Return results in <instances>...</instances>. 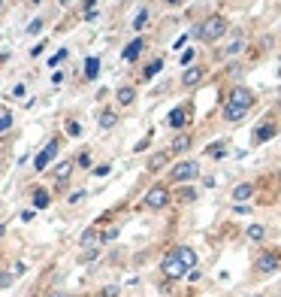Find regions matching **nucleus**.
I'll use <instances>...</instances> for the list:
<instances>
[{"label":"nucleus","mask_w":281,"mask_h":297,"mask_svg":"<svg viewBox=\"0 0 281 297\" xmlns=\"http://www.w3.org/2000/svg\"><path fill=\"white\" fill-rule=\"evenodd\" d=\"M254 103H257V97L248 85H233L230 94H227V103H224V118L227 121H242L254 109Z\"/></svg>","instance_id":"nucleus-1"},{"label":"nucleus","mask_w":281,"mask_h":297,"mask_svg":"<svg viewBox=\"0 0 281 297\" xmlns=\"http://www.w3.org/2000/svg\"><path fill=\"white\" fill-rule=\"evenodd\" d=\"M227 30H230V25H227L224 15H209V19H203L194 27V37H200L203 43H218Z\"/></svg>","instance_id":"nucleus-2"},{"label":"nucleus","mask_w":281,"mask_h":297,"mask_svg":"<svg viewBox=\"0 0 281 297\" xmlns=\"http://www.w3.org/2000/svg\"><path fill=\"white\" fill-rule=\"evenodd\" d=\"M161 273H164L166 279H182L185 273H190V270L185 267V261H182L179 249H172V252L164 255V261H161Z\"/></svg>","instance_id":"nucleus-3"},{"label":"nucleus","mask_w":281,"mask_h":297,"mask_svg":"<svg viewBox=\"0 0 281 297\" xmlns=\"http://www.w3.org/2000/svg\"><path fill=\"white\" fill-rule=\"evenodd\" d=\"M200 176V164L197 161H179V164H175L172 170H169V179L172 182H179V185H187V182H194Z\"/></svg>","instance_id":"nucleus-4"},{"label":"nucleus","mask_w":281,"mask_h":297,"mask_svg":"<svg viewBox=\"0 0 281 297\" xmlns=\"http://www.w3.org/2000/svg\"><path fill=\"white\" fill-rule=\"evenodd\" d=\"M58 152H61V139H58V136H51L48 143L43 146V152H37V158H33V170H37V173H43V170H46L51 161L58 158Z\"/></svg>","instance_id":"nucleus-5"},{"label":"nucleus","mask_w":281,"mask_h":297,"mask_svg":"<svg viewBox=\"0 0 281 297\" xmlns=\"http://www.w3.org/2000/svg\"><path fill=\"white\" fill-rule=\"evenodd\" d=\"M254 267H257V273H275V270H281V252H275V249L260 252Z\"/></svg>","instance_id":"nucleus-6"},{"label":"nucleus","mask_w":281,"mask_h":297,"mask_svg":"<svg viewBox=\"0 0 281 297\" xmlns=\"http://www.w3.org/2000/svg\"><path fill=\"white\" fill-rule=\"evenodd\" d=\"M166 203H169V188H166V185L148 188V194H145V206H148V209H164Z\"/></svg>","instance_id":"nucleus-7"},{"label":"nucleus","mask_w":281,"mask_h":297,"mask_svg":"<svg viewBox=\"0 0 281 297\" xmlns=\"http://www.w3.org/2000/svg\"><path fill=\"white\" fill-rule=\"evenodd\" d=\"M187 125H190V107H187V103H182V107H175V109L169 112V128L185 131Z\"/></svg>","instance_id":"nucleus-8"},{"label":"nucleus","mask_w":281,"mask_h":297,"mask_svg":"<svg viewBox=\"0 0 281 297\" xmlns=\"http://www.w3.org/2000/svg\"><path fill=\"white\" fill-rule=\"evenodd\" d=\"M272 136H278V125H275V121H266V125H260V128L251 134V143H254V146H263V143H269Z\"/></svg>","instance_id":"nucleus-9"},{"label":"nucleus","mask_w":281,"mask_h":297,"mask_svg":"<svg viewBox=\"0 0 281 297\" xmlns=\"http://www.w3.org/2000/svg\"><path fill=\"white\" fill-rule=\"evenodd\" d=\"M142 52H145V40H142V37H136V40H130L124 49H121V58H124L127 64H133L139 55H142Z\"/></svg>","instance_id":"nucleus-10"},{"label":"nucleus","mask_w":281,"mask_h":297,"mask_svg":"<svg viewBox=\"0 0 281 297\" xmlns=\"http://www.w3.org/2000/svg\"><path fill=\"white\" fill-rule=\"evenodd\" d=\"M203 76H206L203 67H187L185 76H182V85H185V88H197V85L203 82Z\"/></svg>","instance_id":"nucleus-11"},{"label":"nucleus","mask_w":281,"mask_h":297,"mask_svg":"<svg viewBox=\"0 0 281 297\" xmlns=\"http://www.w3.org/2000/svg\"><path fill=\"white\" fill-rule=\"evenodd\" d=\"M115 103L118 107H133L136 103V88L133 85H121V88L115 91Z\"/></svg>","instance_id":"nucleus-12"},{"label":"nucleus","mask_w":281,"mask_h":297,"mask_svg":"<svg viewBox=\"0 0 281 297\" xmlns=\"http://www.w3.org/2000/svg\"><path fill=\"white\" fill-rule=\"evenodd\" d=\"M187 149H190V134L179 131V134H175V139H172V146H169V155H185Z\"/></svg>","instance_id":"nucleus-13"},{"label":"nucleus","mask_w":281,"mask_h":297,"mask_svg":"<svg viewBox=\"0 0 281 297\" xmlns=\"http://www.w3.org/2000/svg\"><path fill=\"white\" fill-rule=\"evenodd\" d=\"M161 70H164V55H161V58H151V61L142 67V82H151L157 73H161Z\"/></svg>","instance_id":"nucleus-14"},{"label":"nucleus","mask_w":281,"mask_h":297,"mask_svg":"<svg viewBox=\"0 0 281 297\" xmlns=\"http://www.w3.org/2000/svg\"><path fill=\"white\" fill-rule=\"evenodd\" d=\"M97 76H100V58H97V55H88V58H85V79L94 82Z\"/></svg>","instance_id":"nucleus-15"},{"label":"nucleus","mask_w":281,"mask_h":297,"mask_svg":"<svg viewBox=\"0 0 281 297\" xmlns=\"http://www.w3.org/2000/svg\"><path fill=\"white\" fill-rule=\"evenodd\" d=\"M251 197H254V185H251V182H242V185L233 188V200L242 203V200H251Z\"/></svg>","instance_id":"nucleus-16"},{"label":"nucleus","mask_w":281,"mask_h":297,"mask_svg":"<svg viewBox=\"0 0 281 297\" xmlns=\"http://www.w3.org/2000/svg\"><path fill=\"white\" fill-rule=\"evenodd\" d=\"M30 200H33V209H46V206L51 203L46 188H33V191H30Z\"/></svg>","instance_id":"nucleus-17"},{"label":"nucleus","mask_w":281,"mask_h":297,"mask_svg":"<svg viewBox=\"0 0 281 297\" xmlns=\"http://www.w3.org/2000/svg\"><path fill=\"white\" fill-rule=\"evenodd\" d=\"M97 121H100V128H103V131H112V128L118 125V115H115L112 109H103V112L97 115Z\"/></svg>","instance_id":"nucleus-18"},{"label":"nucleus","mask_w":281,"mask_h":297,"mask_svg":"<svg viewBox=\"0 0 281 297\" xmlns=\"http://www.w3.org/2000/svg\"><path fill=\"white\" fill-rule=\"evenodd\" d=\"M175 249H179V255H182V261H185V267H187V270H194V267H197V252L190 249V246H175Z\"/></svg>","instance_id":"nucleus-19"},{"label":"nucleus","mask_w":281,"mask_h":297,"mask_svg":"<svg viewBox=\"0 0 281 297\" xmlns=\"http://www.w3.org/2000/svg\"><path fill=\"white\" fill-rule=\"evenodd\" d=\"M242 49H245V40H242V37H236V43H230L227 49H221V58H236Z\"/></svg>","instance_id":"nucleus-20"},{"label":"nucleus","mask_w":281,"mask_h":297,"mask_svg":"<svg viewBox=\"0 0 281 297\" xmlns=\"http://www.w3.org/2000/svg\"><path fill=\"white\" fill-rule=\"evenodd\" d=\"M70 170H73V164H70V161H64V164H58V167H55V179H58L61 185L70 179Z\"/></svg>","instance_id":"nucleus-21"},{"label":"nucleus","mask_w":281,"mask_h":297,"mask_svg":"<svg viewBox=\"0 0 281 297\" xmlns=\"http://www.w3.org/2000/svg\"><path fill=\"white\" fill-rule=\"evenodd\" d=\"M145 22H148V6H142V9L136 12V19H133V30H142Z\"/></svg>","instance_id":"nucleus-22"},{"label":"nucleus","mask_w":281,"mask_h":297,"mask_svg":"<svg viewBox=\"0 0 281 297\" xmlns=\"http://www.w3.org/2000/svg\"><path fill=\"white\" fill-rule=\"evenodd\" d=\"M263 237H266V228H263V224H251V228H248V240L260 243Z\"/></svg>","instance_id":"nucleus-23"},{"label":"nucleus","mask_w":281,"mask_h":297,"mask_svg":"<svg viewBox=\"0 0 281 297\" xmlns=\"http://www.w3.org/2000/svg\"><path fill=\"white\" fill-rule=\"evenodd\" d=\"M179 200H185V203H190V200H197V191L190 188V185H182V188H179Z\"/></svg>","instance_id":"nucleus-24"},{"label":"nucleus","mask_w":281,"mask_h":297,"mask_svg":"<svg viewBox=\"0 0 281 297\" xmlns=\"http://www.w3.org/2000/svg\"><path fill=\"white\" fill-rule=\"evenodd\" d=\"M82 15H85L88 22H91V19H97V0H85V9H82Z\"/></svg>","instance_id":"nucleus-25"},{"label":"nucleus","mask_w":281,"mask_h":297,"mask_svg":"<svg viewBox=\"0 0 281 297\" xmlns=\"http://www.w3.org/2000/svg\"><path fill=\"white\" fill-rule=\"evenodd\" d=\"M194 58H197V52H194V49H185L182 55H179V64H182V67H190V64H194Z\"/></svg>","instance_id":"nucleus-26"},{"label":"nucleus","mask_w":281,"mask_h":297,"mask_svg":"<svg viewBox=\"0 0 281 297\" xmlns=\"http://www.w3.org/2000/svg\"><path fill=\"white\" fill-rule=\"evenodd\" d=\"M67 136H73V139L82 136V125H79V121H67Z\"/></svg>","instance_id":"nucleus-27"},{"label":"nucleus","mask_w":281,"mask_h":297,"mask_svg":"<svg viewBox=\"0 0 281 297\" xmlns=\"http://www.w3.org/2000/svg\"><path fill=\"white\" fill-rule=\"evenodd\" d=\"M67 55H70V52H67V49H58V52H55V55H51V58H48V67H58L61 61H67Z\"/></svg>","instance_id":"nucleus-28"},{"label":"nucleus","mask_w":281,"mask_h":297,"mask_svg":"<svg viewBox=\"0 0 281 297\" xmlns=\"http://www.w3.org/2000/svg\"><path fill=\"white\" fill-rule=\"evenodd\" d=\"M151 139H154V131H148V134H145L142 139H139V143H136V149H133V152H145V149L151 146Z\"/></svg>","instance_id":"nucleus-29"},{"label":"nucleus","mask_w":281,"mask_h":297,"mask_svg":"<svg viewBox=\"0 0 281 297\" xmlns=\"http://www.w3.org/2000/svg\"><path fill=\"white\" fill-rule=\"evenodd\" d=\"M82 246H97V231H94V228L82 234Z\"/></svg>","instance_id":"nucleus-30"},{"label":"nucleus","mask_w":281,"mask_h":297,"mask_svg":"<svg viewBox=\"0 0 281 297\" xmlns=\"http://www.w3.org/2000/svg\"><path fill=\"white\" fill-rule=\"evenodd\" d=\"M206 155H212V158H224V143H212L206 149Z\"/></svg>","instance_id":"nucleus-31"},{"label":"nucleus","mask_w":281,"mask_h":297,"mask_svg":"<svg viewBox=\"0 0 281 297\" xmlns=\"http://www.w3.org/2000/svg\"><path fill=\"white\" fill-rule=\"evenodd\" d=\"M12 128V115L9 112H3V115H0V134H6Z\"/></svg>","instance_id":"nucleus-32"},{"label":"nucleus","mask_w":281,"mask_h":297,"mask_svg":"<svg viewBox=\"0 0 281 297\" xmlns=\"http://www.w3.org/2000/svg\"><path fill=\"white\" fill-rule=\"evenodd\" d=\"M166 164V155H154V158L148 161V170H157V167H164Z\"/></svg>","instance_id":"nucleus-33"},{"label":"nucleus","mask_w":281,"mask_h":297,"mask_svg":"<svg viewBox=\"0 0 281 297\" xmlns=\"http://www.w3.org/2000/svg\"><path fill=\"white\" fill-rule=\"evenodd\" d=\"M43 27H46V22H43V19H33V22L27 25V33H40Z\"/></svg>","instance_id":"nucleus-34"},{"label":"nucleus","mask_w":281,"mask_h":297,"mask_svg":"<svg viewBox=\"0 0 281 297\" xmlns=\"http://www.w3.org/2000/svg\"><path fill=\"white\" fill-rule=\"evenodd\" d=\"M76 164L88 170V167H91V152H79V161H76Z\"/></svg>","instance_id":"nucleus-35"},{"label":"nucleus","mask_w":281,"mask_h":297,"mask_svg":"<svg viewBox=\"0 0 281 297\" xmlns=\"http://www.w3.org/2000/svg\"><path fill=\"white\" fill-rule=\"evenodd\" d=\"M43 52H46V40H40V46H33V49H30V58H40Z\"/></svg>","instance_id":"nucleus-36"},{"label":"nucleus","mask_w":281,"mask_h":297,"mask_svg":"<svg viewBox=\"0 0 281 297\" xmlns=\"http://www.w3.org/2000/svg\"><path fill=\"white\" fill-rule=\"evenodd\" d=\"M85 197V191H73V194H70V203H79Z\"/></svg>","instance_id":"nucleus-37"},{"label":"nucleus","mask_w":281,"mask_h":297,"mask_svg":"<svg viewBox=\"0 0 281 297\" xmlns=\"http://www.w3.org/2000/svg\"><path fill=\"white\" fill-rule=\"evenodd\" d=\"M103 297H118V288L112 285V288H103Z\"/></svg>","instance_id":"nucleus-38"},{"label":"nucleus","mask_w":281,"mask_h":297,"mask_svg":"<svg viewBox=\"0 0 281 297\" xmlns=\"http://www.w3.org/2000/svg\"><path fill=\"white\" fill-rule=\"evenodd\" d=\"M106 173H109V164H103V167L94 170V176H106Z\"/></svg>","instance_id":"nucleus-39"},{"label":"nucleus","mask_w":281,"mask_h":297,"mask_svg":"<svg viewBox=\"0 0 281 297\" xmlns=\"http://www.w3.org/2000/svg\"><path fill=\"white\" fill-rule=\"evenodd\" d=\"M115 237H118V231H115V228H112V231H106V234H103V240H106V243H109V240H115Z\"/></svg>","instance_id":"nucleus-40"},{"label":"nucleus","mask_w":281,"mask_h":297,"mask_svg":"<svg viewBox=\"0 0 281 297\" xmlns=\"http://www.w3.org/2000/svg\"><path fill=\"white\" fill-rule=\"evenodd\" d=\"M46 297H67V291H48Z\"/></svg>","instance_id":"nucleus-41"},{"label":"nucleus","mask_w":281,"mask_h":297,"mask_svg":"<svg viewBox=\"0 0 281 297\" xmlns=\"http://www.w3.org/2000/svg\"><path fill=\"white\" fill-rule=\"evenodd\" d=\"M164 3H166V6H175V3H182V0H164Z\"/></svg>","instance_id":"nucleus-42"},{"label":"nucleus","mask_w":281,"mask_h":297,"mask_svg":"<svg viewBox=\"0 0 281 297\" xmlns=\"http://www.w3.org/2000/svg\"><path fill=\"white\" fill-rule=\"evenodd\" d=\"M3 234H6V228H3V224H0V237H3Z\"/></svg>","instance_id":"nucleus-43"},{"label":"nucleus","mask_w":281,"mask_h":297,"mask_svg":"<svg viewBox=\"0 0 281 297\" xmlns=\"http://www.w3.org/2000/svg\"><path fill=\"white\" fill-rule=\"evenodd\" d=\"M30 3H37V6H40V3H43V0H30Z\"/></svg>","instance_id":"nucleus-44"},{"label":"nucleus","mask_w":281,"mask_h":297,"mask_svg":"<svg viewBox=\"0 0 281 297\" xmlns=\"http://www.w3.org/2000/svg\"><path fill=\"white\" fill-rule=\"evenodd\" d=\"M0 12H3V0H0Z\"/></svg>","instance_id":"nucleus-45"},{"label":"nucleus","mask_w":281,"mask_h":297,"mask_svg":"<svg viewBox=\"0 0 281 297\" xmlns=\"http://www.w3.org/2000/svg\"><path fill=\"white\" fill-rule=\"evenodd\" d=\"M278 176H281V170H278Z\"/></svg>","instance_id":"nucleus-46"}]
</instances>
